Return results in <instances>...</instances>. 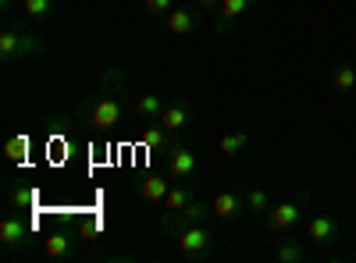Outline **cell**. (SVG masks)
<instances>
[{
  "label": "cell",
  "mask_w": 356,
  "mask_h": 263,
  "mask_svg": "<svg viewBox=\"0 0 356 263\" xmlns=\"http://www.w3.org/2000/svg\"><path fill=\"white\" fill-rule=\"evenodd\" d=\"M171 235H175V249L182 253L186 260H193V263L214 260V253H218V242H214V235H211V228H207V224L171 228Z\"/></svg>",
  "instance_id": "1"
},
{
  "label": "cell",
  "mask_w": 356,
  "mask_h": 263,
  "mask_svg": "<svg viewBox=\"0 0 356 263\" xmlns=\"http://www.w3.org/2000/svg\"><path fill=\"white\" fill-rule=\"evenodd\" d=\"M43 53V40L36 33H29V28H18V25H8L4 33H0V61L8 68L25 61V57H36Z\"/></svg>",
  "instance_id": "2"
},
{
  "label": "cell",
  "mask_w": 356,
  "mask_h": 263,
  "mask_svg": "<svg viewBox=\"0 0 356 263\" xmlns=\"http://www.w3.org/2000/svg\"><path fill=\"white\" fill-rule=\"evenodd\" d=\"M82 118H86L89 128L111 132V128H118V125L125 121V103H122V96H118V93L107 90V96H97V100H89L82 107Z\"/></svg>",
  "instance_id": "3"
},
{
  "label": "cell",
  "mask_w": 356,
  "mask_h": 263,
  "mask_svg": "<svg viewBox=\"0 0 356 263\" xmlns=\"http://www.w3.org/2000/svg\"><path fill=\"white\" fill-rule=\"evenodd\" d=\"M303 207H307L303 192L296 199H289V203H271V210L264 214V224L271 231H292L296 224H300V217H303Z\"/></svg>",
  "instance_id": "4"
},
{
  "label": "cell",
  "mask_w": 356,
  "mask_h": 263,
  "mask_svg": "<svg viewBox=\"0 0 356 263\" xmlns=\"http://www.w3.org/2000/svg\"><path fill=\"white\" fill-rule=\"evenodd\" d=\"M161 25H164V33L175 36V40L193 36L196 25H200V8H193V4H175V8L161 18Z\"/></svg>",
  "instance_id": "5"
},
{
  "label": "cell",
  "mask_w": 356,
  "mask_h": 263,
  "mask_svg": "<svg viewBox=\"0 0 356 263\" xmlns=\"http://www.w3.org/2000/svg\"><path fill=\"white\" fill-rule=\"evenodd\" d=\"M339 235H342V224H339L332 214H310V221H307V231H303V239H307L310 246L324 249V246L339 242Z\"/></svg>",
  "instance_id": "6"
},
{
  "label": "cell",
  "mask_w": 356,
  "mask_h": 263,
  "mask_svg": "<svg viewBox=\"0 0 356 263\" xmlns=\"http://www.w3.org/2000/svg\"><path fill=\"white\" fill-rule=\"evenodd\" d=\"M164 171H168V178H171V182H189V178H193V171H196V153L189 150V146L175 142L171 150L164 153Z\"/></svg>",
  "instance_id": "7"
},
{
  "label": "cell",
  "mask_w": 356,
  "mask_h": 263,
  "mask_svg": "<svg viewBox=\"0 0 356 263\" xmlns=\"http://www.w3.org/2000/svg\"><path fill=\"white\" fill-rule=\"evenodd\" d=\"M29 235H33V228H29V221H22L18 214H8L4 221H0V246H4L8 253H15L18 246L25 249Z\"/></svg>",
  "instance_id": "8"
},
{
  "label": "cell",
  "mask_w": 356,
  "mask_h": 263,
  "mask_svg": "<svg viewBox=\"0 0 356 263\" xmlns=\"http://www.w3.org/2000/svg\"><path fill=\"white\" fill-rule=\"evenodd\" d=\"M211 217H214L211 203H207V199H193L182 214H175V217L161 221V228H164V231H171V228H186V224H207Z\"/></svg>",
  "instance_id": "9"
},
{
  "label": "cell",
  "mask_w": 356,
  "mask_h": 263,
  "mask_svg": "<svg viewBox=\"0 0 356 263\" xmlns=\"http://www.w3.org/2000/svg\"><path fill=\"white\" fill-rule=\"evenodd\" d=\"M253 4H257V0H221V8L214 11V28H218V33H232V25L239 22Z\"/></svg>",
  "instance_id": "10"
},
{
  "label": "cell",
  "mask_w": 356,
  "mask_h": 263,
  "mask_svg": "<svg viewBox=\"0 0 356 263\" xmlns=\"http://www.w3.org/2000/svg\"><path fill=\"white\" fill-rule=\"evenodd\" d=\"M164 107H168V100H164V96H157V93L132 96V114H136V118H139L143 125H154V121H161Z\"/></svg>",
  "instance_id": "11"
},
{
  "label": "cell",
  "mask_w": 356,
  "mask_h": 263,
  "mask_svg": "<svg viewBox=\"0 0 356 263\" xmlns=\"http://www.w3.org/2000/svg\"><path fill=\"white\" fill-rule=\"evenodd\" d=\"M168 189H171L168 171H164V174H146V178L139 182V199L146 203V207H157V203H164Z\"/></svg>",
  "instance_id": "12"
},
{
  "label": "cell",
  "mask_w": 356,
  "mask_h": 263,
  "mask_svg": "<svg viewBox=\"0 0 356 263\" xmlns=\"http://www.w3.org/2000/svg\"><path fill=\"white\" fill-rule=\"evenodd\" d=\"M161 125H164L168 132L189 128V125H193V107H189L186 100H168V107H164V114H161Z\"/></svg>",
  "instance_id": "13"
},
{
  "label": "cell",
  "mask_w": 356,
  "mask_h": 263,
  "mask_svg": "<svg viewBox=\"0 0 356 263\" xmlns=\"http://www.w3.org/2000/svg\"><path fill=\"white\" fill-rule=\"evenodd\" d=\"M211 210H214L218 221H235L246 210V196H239V192H218L211 199Z\"/></svg>",
  "instance_id": "14"
},
{
  "label": "cell",
  "mask_w": 356,
  "mask_h": 263,
  "mask_svg": "<svg viewBox=\"0 0 356 263\" xmlns=\"http://www.w3.org/2000/svg\"><path fill=\"white\" fill-rule=\"evenodd\" d=\"M196 196H193V189L186 185V182H175L171 189H168V196H164V203H161V207L168 210L161 221H168V217H175V214H182L186 207H189V203H193Z\"/></svg>",
  "instance_id": "15"
},
{
  "label": "cell",
  "mask_w": 356,
  "mask_h": 263,
  "mask_svg": "<svg viewBox=\"0 0 356 263\" xmlns=\"http://www.w3.org/2000/svg\"><path fill=\"white\" fill-rule=\"evenodd\" d=\"M139 142L146 146V150H171V132L161 125V121H154V125H143V132H139Z\"/></svg>",
  "instance_id": "16"
},
{
  "label": "cell",
  "mask_w": 356,
  "mask_h": 263,
  "mask_svg": "<svg viewBox=\"0 0 356 263\" xmlns=\"http://www.w3.org/2000/svg\"><path fill=\"white\" fill-rule=\"evenodd\" d=\"M307 239H278L275 246V260L278 263H303L307 260Z\"/></svg>",
  "instance_id": "17"
},
{
  "label": "cell",
  "mask_w": 356,
  "mask_h": 263,
  "mask_svg": "<svg viewBox=\"0 0 356 263\" xmlns=\"http://www.w3.org/2000/svg\"><path fill=\"white\" fill-rule=\"evenodd\" d=\"M72 246H75V239L68 235V231H50V239L43 242V253L50 260H68L72 256Z\"/></svg>",
  "instance_id": "18"
},
{
  "label": "cell",
  "mask_w": 356,
  "mask_h": 263,
  "mask_svg": "<svg viewBox=\"0 0 356 263\" xmlns=\"http://www.w3.org/2000/svg\"><path fill=\"white\" fill-rule=\"evenodd\" d=\"M246 146H250L246 132H225V135H218V153L221 157H235V153H243Z\"/></svg>",
  "instance_id": "19"
},
{
  "label": "cell",
  "mask_w": 356,
  "mask_h": 263,
  "mask_svg": "<svg viewBox=\"0 0 356 263\" xmlns=\"http://www.w3.org/2000/svg\"><path fill=\"white\" fill-rule=\"evenodd\" d=\"M332 85H335L339 93H353V90H356V65L342 61V65L332 71Z\"/></svg>",
  "instance_id": "20"
},
{
  "label": "cell",
  "mask_w": 356,
  "mask_h": 263,
  "mask_svg": "<svg viewBox=\"0 0 356 263\" xmlns=\"http://www.w3.org/2000/svg\"><path fill=\"white\" fill-rule=\"evenodd\" d=\"M36 199H40V192L33 185H11V207L15 210H33Z\"/></svg>",
  "instance_id": "21"
},
{
  "label": "cell",
  "mask_w": 356,
  "mask_h": 263,
  "mask_svg": "<svg viewBox=\"0 0 356 263\" xmlns=\"http://www.w3.org/2000/svg\"><path fill=\"white\" fill-rule=\"evenodd\" d=\"M246 210L264 217L267 210H271V192H267V189H250L246 192Z\"/></svg>",
  "instance_id": "22"
},
{
  "label": "cell",
  "mask_w": 356,
  "mask_h": 263,
  "mask_svg": "<svg viewBox=\"0 0 356 263\" xmlns=\"http://www.w3.org/2000/svg\"><path fill=\"white\" fill-rule=\"evenodd\" d=\"M57 0H22V18H47L54 15Z\"/></svg>",
  "instance_id": "23"
},
{
  "label": "cell",
  "mask_w": 356,
  "mask_h": 263,
  "mask_svg": "<svg viewBox=\"0 0 356 263\" xmlns=\"http://www.w3.org/2000/svg\"><path fill=\"white\" fill-rule=\"evenodd\" d=\"M25 153H29V135H11V139L4 142V157H8L11 164H22Z\"/></svg>",
  "instance_id": "24"
},
{
  "label": "cell",
  "mask_w": 356,
  "mask_h": 263,
  "mask_svg": "<svg viewBox=\"0 0 356 263\" xmlns=\"http://www.w3.org/2000/svg\"><path fill=\"white\" fill-rule=\"evenodd\" d=\"M171 8H175V0H146V15H154V18H164Z\"/></svg>",
  "instance_id": "25"
},
{
  "label": "cell",
  "mask_w": 356,
  "mask_h": 263,
  "mask_svg": "<svg viewBox=\"0 0 356 263\" xmlns=\"http://www.w3.org/2000/svg\"><path fill=\"white\" fill-rule=\"evenodd\" d=\"M196 8H200V11H218L221 0H196Z\"/></svg>",
  "instance_id": "26"
},
{
  "label": "cell",
  "mask_w": 356,
  "mask_h": 263,
  "mask_svg": "<svg viewBox=\"0 0 356 263\" xmlns=\"http://www.w3.org/2000/svg\"><path fill=\"white\" fill-rule=\"evenodd\" d=\"M4 4H8V0H4Z\"/></svg>",
  "instance_id": "27"
}]
</instances>
